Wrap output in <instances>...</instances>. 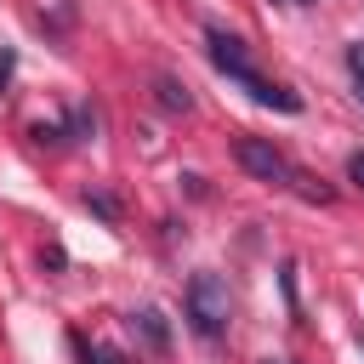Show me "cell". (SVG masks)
Instances as JSON below:
<instances>
[{
  "mask_svg": "<svg viewBox=\"0 0 364 364\" xmlns=\"http://www.w3.org/2000/svg\"><path fill=\"white\" fill-rule=\"evenodd\" d=\"M28 136H34V142H40V148H46V142H51V148H57V142H63V136H68V125H63V119H40V125H34V131H28Z\"/></svg>",
  "mask_w": 364,
  "mask_h": 364,
  "instance_id": "cell-8",
  "label": "cell"
},
{
  "mask_svg": "<svg viewBox=\"0 0 364 364\" xmlns=\"http://www.w3.org/2000/svg\"><path fill=\"white\" fill-rule=\"evenodd\" d=\"M301 182V199H313V205H330V188L324 182H313V176H296Z\"/></svg>",
  "mask_w": 364,
  "mask_h": 364,
  "instance_id": "cell-10",
  "label": "cell"
},
{
  "mask_svg": "<svg viewBox=\"0 0 364 364\" xmlns=\"http://www.w3.org/2000/svg\"><path fill=\"white\" fill-rule=\"evenodd\" d=\"M284 6H313V0H284Z\"/></svg>",
  "mask_w": 364,
  "mask_h": 364,
  "instance_id": "cell-14",
  "label": "cell"
},
{
  "mask_svg": "<svg viewBox=\"0 0 364 364\" xmlns=\"http://www.w3.org/2000/svg\"><path fill=\"white\" fill-rule=\"evenodd\" d=\"M267 364H296V358H267Z\"/></svg>",
  "mask_w": 364,
  "mask_h": 364,
  "instance_id": "cell-13",
  "label": "cell"
},
{
  "mask_svg": "<svg viewBox=\"0 0 364 364\" xmlns=\"http://www.w3.org/2000/svg\"><path fill=\"white\" fill-rule=\"evenodd\" d=\"M11 63H17V57H11V51H0V91H6V80H11Z\"/></svg>",
  "mask_w": 364,
  "mask_h": 364,
  "instance_id": "cell-12",
  "label": "cell"
},
{
  "mask_svg": "<svg viewBox=\"0 0 364 364\" xmlns=\"http://www.w3.org/2000/svg\"><path fill=\"white\" fill-rule=\"evenodd\" d=\"M182 313H188V330H193V336L222 341V336H228V318H233V290H228V279L210 273V267H199V273L188 279V290H182Z\"/></svg>",
  "mask_w": 364,
  "mask_h": 364,
  "instance_id": "cell-2",
  "label": "cell"
},
{
  "mask_svg": "<svg viewBox=\"0 0 364 364\" xmlns=\"http://www.w3.org/2000/svg\"><path fill=\"white\" fill-rule=\"evenodd\" d=\"M347 182H353V188H364V148L347 159Z\"/></svg>",
  "mask_w": 364,
  "mask_h": 364,
  "instance_id": "cell-11",
  "label": "cell"
},
{
  "mask_svg": "<svg viewBox=\"0 0 364 364\" xmlns=\"http://www.w3.org/2000/svg\"><path fill=\"white\" fill-rule=\"evenodd\" d=\"M85 210H97L102 222H119V199L102 193V188H85Z\"/></svg>",
  "mask_w": 364,
  "mask_h": 364,
  "instance_id": "cell-6",
  "label": "cell"
},
{
  "mask_svg": "<svg viewBox=\"0 0 364 364\" xmlns=\"http://www.w3.org/2000/svg\"><path fill=\"white\" fill-rule=\"evenodd\" d=\"M125 324L136 330V341H142L148 353H165V347H171V324H165V313H159V307H136Z\"/></svg>",
  "mask_w": 364,
  "mask_h": 364,
  "instance_id": "cell-4",
  "label": "cell"
},
{
  "mask_svg": "<svg viewBox=\"0 0 364 364\" xmlns=\"http://www.w3.org/2000/svg\"><path fill=\"white\" fill-rule=\"evenodd\" d=\"M347 80H353V91L364 97V40H353V46H347Z\"/></svg>",
  "mask_w": 364,
  "mask_h": 364,
  "instance_id": "cell-7",
  "label": "cell"
},
{
  "mask_svg": "<svg viewBox=\"0 0 364 364\" xmlns=\"http://www.w3.org/2000/svg\"><path fill=\"white\" fill-rule=\"evenodd\" d=\"M233 159H239V171L256 176V182H273V188H290V182H296V165H290L267 136H233Z\"/></svg>",
  "mask_w": 364,
  "mask_h": 364,
  "instance_id": "cell-3",
  "label": "cell"
},
{
  "mask_svg": "<svg viewBox=\"0 0 364 364\" xmlns=\"http://www.w3.org/2000/svg\"><path fill=\"white\" fill-rule=\"evenodd\" d=\"M68 131H74V136H97V114H91L85 102H80V108L68 114Z\"/></svg>",
  "mask_w": 364,
  "mask_h": 364,
  "instance_id": "cell-9",
  "label": "cell"
},
{
  "mask_svg": "<svg viewBox=\"0 0 364 364\" xmlns=\"http://www.w3.org/2000/svg\"><path fill=\"white\" fill-rule=\"evenodd\" d=\"M205 57H210V68L216 74H228L233 85H245L262 108H279V114H301V97L296 91H284V85H273L256 63H250V46L239 40V34H228L222 23H210L205 28Z\"/></svg>",
  "mask_w": 364,
  "mask_h": 364,
  "instance_id": "cell-1",
  "label": "cell"
},
{
  "mask_svg": "<svg viewBox=\"0 0 364 364\" xmlns=\"http://www.w3.org/2000/svg\"><path fill=\"white\" fill-rule=\"evenodd\" d=\"M154 97H159L165 114H193V91H188L176 74H159V80H154Z\"/></svg>",
  "mask_w": 364,
  "mask_h": 364,
  "instance_id": "cell-5",
  "label": "cell"
}]
</instances>
